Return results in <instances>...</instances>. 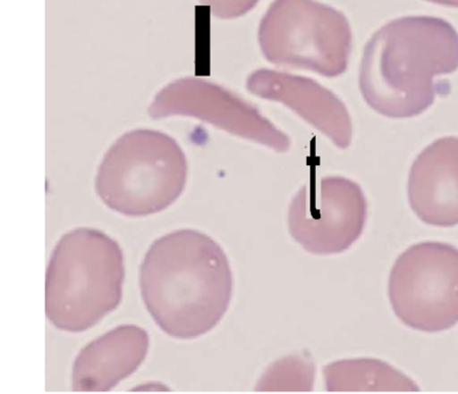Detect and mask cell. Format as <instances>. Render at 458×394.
<instances>
[{
  "label": "cell",
  "instance_id": "1",
  "mask_svg": "<svg viewBox=\"0 0 458 394\" xmlns=\"http://www.w3.org/2000/svg\"><path fill=\"white\" fill-rule=\"evenodd\" d=\"M146 309L165 334L191 340L226 314L234 279L226 252L204 232L180 230L154 240L140 269Z\"/></svg>",
  "mask_w": 458,
  "mask_h": 394
},
{
  "label": "cell",
  "instance_id": "2",
  "mask_svg": "<svg viewBox=\"0 0 458 394\" xmlns=\"http://www.w3.org/2000/svg\"><path fill=\"white\" fill-rule=\"evenodd\" d=\"M458 70V33L444 19L404 17L386 23L367 43L360 90L375 112L390 118L420 115L448 81L437 77Z\"/></svg>",
  "mask_w": 458,
  "mask_h": 394
},
{
  "label": "cell",
  "instance_id": "3",
  "mask_svg": "<svg viewBox=\"0 0 458 394\" xmlns=\"http://www.w3.org/2000/svg\"><path fill=\"white\" fill-rule=\"evenodd\" d=\"M124 255L106 232L76 228L58 240L46 275V314L65 332L92 329L123 298Z\"/></svg>",
  "mask_w": 458,
  "mask_h": 394
},
{
  "label": "cell",
  "instance_id": "4",
  "mask_svg": "<svg viewBox=\"0 0 458 394\" xmlns=\"http://www.w3.org/2000/svg\"><path fill=\"white\" fill-rule=\"evenodd\" d=\"M187 180V156L174 138L156 130H134L106 152L96 190L110 210L138 218L172 206Z\"/></svg>",
  "mask_w": 458,
  "mask_h": 394
},
{
  "label": "cell",
  "instance_id": "5",
  "mask_svg": "<svg viewBox=\"0 0 458 394\" xmlns=\"http://www.w3.org/2000/svg\"><path fill=\"white\" fill-rule=\"evenodd\" d=\"M259 41L271 64L327 78L349 65L352 31L345 15L316 0H275L260 21Z\"/></svg>",
  "mask_w": 458,
  "mask_h": 394
},
{
  "label": "cell",
  "instance_id": "6",
  "mask_svg": "<svg viewBox=\"0 0 458 394\" xmlns=\"http://www.w3.org/2000/svg\"><path fill=\"white\" fill-rule=\"evenodd\" d=\"M396 317L410 329L437 333L458 324V249L422 242L406 249L389 275Z\"/></svg>",
  "mask_w": 458,
  "mask_h": 394
},
{
  "label": "cell",
  "instance_id": "7",
  "mask_svg": "<svg viewBox=\"0 0 458 394\" xmlns=\"http://www.w3.org/2000/svg\"><path fill=\"white\" fill-rule=\"evenodd\" d=\"M367 210L365 193L354 180L341 176L315 179L292 199L288 231L310 254H342L360 239Z\"/></svg>",
  "mask_w": 458,
  "mask_h": 394
},
{
  "label": "cell",
  "instance_id": "8",
  "mask_svg": "<svg viewBox=\"0 0 458 394\" xmlns=\"http://www.w3.org/2000/svg\"><path fill=\"white\" fill-rule=\"evenodd\" d=\"M154 120L172 116L199 118L233 136L286 153L291 139L256 106L224 87L197 78L171 82L154 97L148 108Z\"/></svg>",
  "mask_w": 458,
  "mask_h": 394
},
{
  "label": "cell",
  "instance_id": "9",
  "mask_svg": "<svg viewBox=\"0 0 458 394\" xmlns=\"http://www.w3.org/2000/svg\"><path fill=\"white\" fill-rule=\"evenodd\" d=\"M247 89L264 100L288 106L338 148L346 149L352 143L349 110L341 98L313 79L262 69L249 76Z\"/></svg>",
  "mask_w": 458,
  "mask_h": 394
},
{
  "label": "cell",
  "instance_id": "10",
  "mask_svg": "<svg viewBox=\"0 0 458 394\" xmlns=\"http://www.w3.org/2000/svg\"><path fill=\"white\" fill-rule=\"evenodd\" d=\"M411 208L429 226H458V137L434 141L417 156L410 169Z\"/></svg>",
  "mask_w": 458,
  "mask_h": 394
},
{
  "label": "cell",
  "instance_id": "11",
  "mask_svg": "<svg viewBox=\"0 0 458 394\" xmlns=\"http://www.w3.org/2000/svg\"><path fill=\"white\" fill-rule=\"evenodd\" d=\"M148 348L149 337L143 327H114L78 354L71 375L73 391H110L137 372Z\"/></svg>",
  "mask_w": 458,
  "mask_h": 394
},
{
  "label": "cell",
  "instance_id": "12",
  "mask_svg": "<svg viewBox=\"0 0 458 394\" xmlns=\"http://www.w3.org/2000/svg\"><path fill=\"white\" fill-rule=\"evenodd\" d=\"M329 392H418L416 381L377 358L335 361L323 369Z\"/></svg>",
  "mask_w": 458,
  "mask_h": 394
},
{
  "label": "cell",
  "instance_id": "13",
  "mask_svg": "<svg viewBox=\"0 0 458 394\" xmlns=\"http://www.w3.org/2000/svg\"><path fill=\"white\" fill-rule=\"evenodd\" d=\"M316 368L310 358L287 356L268 366L259 381V391L310 392L314 388Z\"/></svg>",
  "mask_w": 458,
  "mask_h": 394
},
{
  "label": "cell",
  "instance_id": "14",
  "mask_svg": "<svg viewBox=\"0 0 458 394\" xmlns=\"http://www.w3.org/2000/svg\"><path fill=\"white\" fill-rule=\"evenodd\" d=\"M210 7L211 13L220 19H235L250 12L259 0H199Z\"/></svg>",
  "mask_w": 458,
  "mask_h": 394
},
{
  "label": "cell",
  "instance_id": "15",
  "mask_svg": "<svg viewBox=\"0 0 458 394\" xmlns=\"http://www.w3.org/2000/svg\"><path fill=\"white\" fill-rule=\"evenodd\" d=\"M426 2L437 4V5L456 7L458 9V0H426Z\"/></svg>",
  "mask_w": 458,
  "mask_h": 394
}]
</instances>
